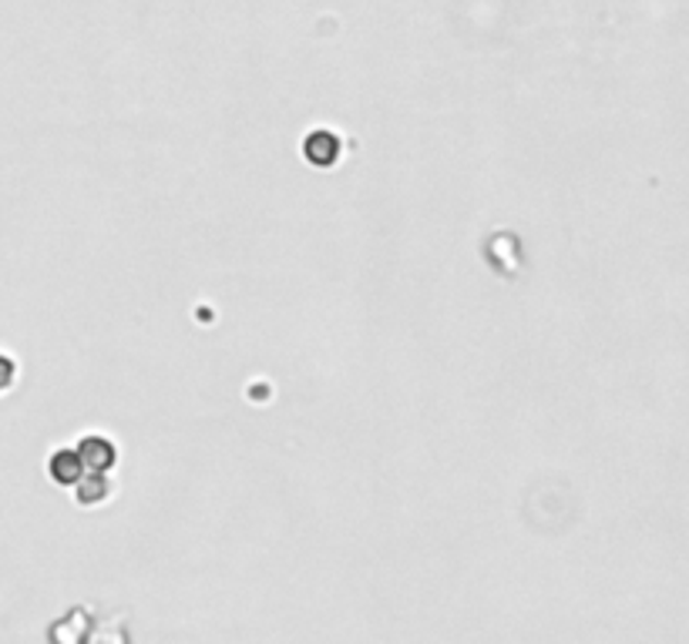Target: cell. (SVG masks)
Returning a JSON list of instances; mask_svg holds the SVG:
<instances>
[{"instance_id": "cell-1", "label": "cell", "mask_w": 689, "mask_h": 644, "mask_svg": "<svg viewBox=\"0 0 689 644\" xmlns=\"http://www.w3.org/2000/svg\"><path fill=\"white\" fill-rule=\"evenodd\" d=\"M51 476L61 483V487H71L74 480H78V473L85 470V460H82V450H58L51 457Z\"/></svg>"}, {"instance_id": "cell-2", "label": "cell", "mask_w": 689, "mask_h": 644, "mask_svg": "<svg viewBox=\"0 0 689 644\" xmlns=\"http://www.w3.org/2000/svg\"><path fill=\"white\" fill-rule=\"evenodd\" d=\"M14 373H17V367H14V359L11 356H4L0 352V393H4L11 383H14Z\"/></svg>"}]
</instances>
